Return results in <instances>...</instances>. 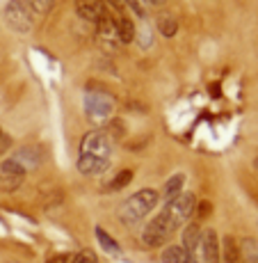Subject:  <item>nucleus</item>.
Wrapping results in <instances>:
<instances>
[{"mask_svg": "<svg viewBox=\"0 0 258 263\" xmlns=\"http://www.w3.org/2000/svg\"><path fill=\"white\" fill-rule=\"evenodd\" d=\"M201 263H222V245L212 229L201 231Z\"/></svg>", "mask_w": 258, "mask_h": 263, "instance_id": "6e6552de", "label": "nucleus"}, {"mask_svg": "<svg viewBox=\"0 0 258 263\" xmlns=\"http://www.w3.org/2000/svg\"><path fill=\"white\" fill-rule=\"evenodd\" d=\"M256 167H258V160H256Z\"/></svg>", "mask_w": 258, "mask_h": 263, "instance_id": "cd10ccee", "label": "nucleus"}, {"mask_svg": "<svg viewBox=\"0 0 258 263\" xmlns=\"http://www.w3.org/2000/svg\"><path fill=\"white\" fill-rule=\"evenodd\" d=\"M96 238H98L101 247H103L105 252H110V254H121V247H119V242L114 240V238H110V236L105 234V229H103V227H96Z\"/></svg>", "mask_w": 258, "mask_h": 263, "instance_id": "aec40b11", "label": "nucleus"}, {"mask_svg": "<svg viewBox=\"0 0 258 263\" xmlns=\"http://www.w3.org/2000/svg\"><path fill=\"white\" fill-rule=\"evenodd\" d=\"M23 181H25V170L14 158H7L0 163V190L12 192L21 188Z\"/></svg>", "mask_w": 258, "mask_h": 263, "instance_id": "0eeeda50", "label": "nucleus"}, {"mask_svg": "<svg viewBox=\"0 0 258 263\" xmlns=\"http://www.w3.org/2000/svg\"><path fill=\"white\" fill-rule=\"evenodd\" d=\"M183 185H185V174H174V176H169L167 179V183L163 185V199H165V204H169L171 199H176V197L183 192Z\"/></svg>", "mask_w": 258, "mask_h": 263, "instance_id": "ddd939ff", "label": "nucleus"}, {"mask_svg": "<svg viewBox=\"0 0 258 263\" xmlns=\"http://www.w3.org/2000/svg\"><path fill=\"white\" fill-rule=\"evenodd\" d=\"M222 263H242L240 256V245L233 236H226L224 245H222Z\"/></svg>", "mask_w": 258, "mask_h": 263, "instance_id": "2eb2a0df", "label": "nucleus"}, {"mask_svg": "<svg viewBox=\"0 0 258 263\" xmlns=\"http://www.w3.org/2000/svg\"><path fill=\"white\" fill-rule=\"evenodd\" d=\"M108 3L112 5L114 9H124V7H126V0H108Z\"/></svg>", "mask_w": 258, "mask_h": 263, "instance_id": "a878e982", "label": "nucleus"}, {"mask_svg": "<svg viewBox=\"0 0 258 263\" xmlns=\"http://www.w3.org/2000/svg\"><path fill=\"white\" fill-rule=\"evenodd\" d=\"M75 12L80 14V18L92 21V23H98L108 14L105 12V5L101 0H75Z\"/></svg>", "mask_w": 258, "mask_h": 263, "instance_id": "1a4fd4ad", "label": "nucleus"}, {"mask_svg": "<svg viewBox=\"0 0 258 263\" xmlns=\"http://www.w3.org/2000/svg\"><path fill=\"white\" fill-rule=\"evenodd\" d=\"M144 3H149V5H163L165 0H144Z\"/></svg>", "mask_w": 258, "mask_h": 263, "instance_id": "bb28decb", "label": "nucleus"}, {"mask_svg": "<svg viewBox=\"0 0 258 263\" xmlns=\"http://www.w3.org/2000/svg\"><path fill=\"white\" fill-rule=\"evenodd\" d=\"M96 32H98V39L108 44H114L119 42V32H117V21H114L110 14H105L98 23H96Z\"/></svg>", "mask_w": 258, "mask_h": 263, "instance_id": "9b49d317", "label": "nucleus"}, {"mask_svg": "<svg viewBox=\"0 0 258 263\" xmlns=\"http://www.w3.org/2000/svg\"><path fill=\"white\" fill-rule=\"evenodd\" d=\"M160 259H163V263H190L188 252H185L181 245H169L163 252V256H160Z\"/></svg>", "mask_w": 258, "mask_h": 263, "instance_id": "f3484780", "label": "nucleus"}, {"mask_svg": "<svg viewBox=\"0 0 258 263\" xmlns=\"http://www.w3.org/2000/svg\"><path fill=\"white\" fill-rule=\"evenodd\" d=\"M194 209H196V197L192 195V192H181L176 199H171L169 204L165 206V213L169 215L171 224H174L176 229H181V227L188 224V220L194 215Z\"/></svg>", "mask_w": 258, "mask_h": 263, "instance_id": "423d86ee", "label": "nucleus"}, {"mask_svg": "<svg viewBox=\"0 0 258 263\" xmlns=\"http://www.w3.org/2000/svg\"><path fill=\"white\" fill-rule=\"evenodd\" d=\"M9 146V135H5V133H0V151H5Z\"/></svg>", "mask_w": 258, "mask_h": 263, "instance_id": "393cba45", "label": "nucleus"}, {"mask_svg": "<svg viewBox=\"0 0 258 263\" xmlns=\"http://www.w3.org/2000/svg\"><path fill=\"white\" fill-rule=\"evenodd\" d=\"M14 160H16V163L21 165L25 172H28V170L37 167V165L42 163V154H39L37 146H23V149L14 156Z\"/></svg>", "mask_w": 258, "mask_h": 263, "instance_id": "f8f14e48", "label": "nucleus"}, {"mask_svg": "<svg viewBox=\"0 0 258 263\" xmlns=\"http://www.w3.org/2000/svg\"><path fill=\"white\" fill-rule=\"evenodd\" d=\"M158 201H160L158 190H153V188L137 190L135 195H130L128 199L119 206V220L124 222L126 227L137 224V222H142L155 206H158Z\"/></svg>", "mask_w": 258, "mask_h": 263, "instance_id": "f257e3e1", "label": "nucleus"}, {"mask_svg": "<svg viewBox=\"0 0 258 263\" xmlns=\"http://www.w3.org/2000/svg\"><path fill=\"white\" fill-rule=\"evenodd\" d=\"M240 245L242 263H258V242L254 238H245L237 242Z\"/></svg>", "mask_w": 258, "mask_h": 263, "instance_id": "dca6fc26", "label": "nucleus"}, {"mask_svg": "<svg viewBox=\"0 0 258 263\" xmlns=\"http://www.w3.org/2000/svg\"><path fill=\"white\" fill-rule=\"evenodd\" d=\"M5 23L18 34H28L34 25V12L25 0H9L5 7Z\"/></svg>", "mask_w": 258, "mask_h": 263, "instance_id": "7ed1b4c3", "label": "nucleus"}, {"mask_svg": "<svg viewBox=\"0 0 258 263\" xmlns=\"http://www.w3.org/2000/svg\"><path fill=\"white\" fill-rule=\"evenodd\" d=\"M130 181H133V172H130V170H121L119 174L114 176L112 181H110L108 190H121V188H126Z\"/></svg>", "mask_w": 258, "mask_h": 263, "instance_id": "412c9836", "label": "nucleus"}, {"mask_svg": "<svg viewBox=\"0 0 258 263\" xmlns=\"http://www.w3.org/2000/svg\"><path fill=\"white\" fill-rule=\"evenodd\" d=\"M158 32L163 37H174L178 32V21L174 18V14H160L158 16Z\"/></svg>", "mask_w": 258, "mask_h": 263, "instance_id": "a211bd4d", "label": "nucleus"}, {"mask_svg": "<svg viewBox=\"0 0 258 263\" xmlns=\"http://www.w3.org/2000/svg\"><path fill=\"white\" fill-rule=\"evenodd\" d=\"M69 263H98V256L92 250H83V252H75Z\"/></svg>", "mask_w": 258, "mask_h": 263, "instance_id": "5701e85b", "label": "nucleus"}, {"mask_svg": "<svg viewBox=\"0 0 258 263\" xmlns=\"http://www.w3.org/2000/svg\"><path fill=\"white\" fill-rule=\"evenodd\" d=\"M112 154V135L103 128H94L80 142V156H94V158L110 160Z\"/></svg>", "mask_w": 258, "mask_h": 263, "instance_id": "39448f33", "label": "nucleus"}, {"mask_svg": "<svg viewBox=\"0 0 258 263\" xmlns=\"http://www.w3.org/2000/svg\"><path fill=\"white\" fill-rule=\"evenodd\" d=\"M174 231H176V227L171 224L169 215L163 211V213H158L153 220H149V224L144 227V231H142V242H144L146 247H160V245H165L167 238H169Z\"/></svg>", "mask_w": 258, "mask_h": 263, "instance_id": "20e7f679", "label": "nucleus"}, {"mask_svg": "<svg viewBox=\"0 0 258 263\" xmlns=\"http://www.w3.org/2000/svg\"><path fill=\"white\" fill-rule=\"evenodd\" d=\"M110 165V160L105 158H94V156H80L78 158V172L85 176H96L101 172H105Z\"/></svg>", "mask_w": 258, "mask_h": 263, "instance_id": "9d476101", "label": "nucleus"}, {"mask_svg": "<svg viewBox=\"0 0 258 263\" xmlns=\"http://www.w3.org/2000/svg\"><path fill=\"white\" fill-rule=\"evenodd\" d=\"M25 3L30 5V9H32L34 14H48L55 0H25Z\"/></svg>", "mask_w": 258, "mask_h": 263, "instance_id": "4be33fe9", "label": "nucleus"}, {"mask_svg": "<svg viewBox=\"0 0 258 263\" xmlns=\"http://www.w3.org/2000/svg\"><path fill=\"white\" fill-rule=\"evenodd\" d=\"M46 263H69V256L67 254H53L46 259Z\"/></svg>", "mask_w": 258, "mask_h": 263, "instance_id": "b1692460", "label": "nucleus"}, {"mask_svg": "<svg viewBox=\"0 0 258 263\" xmlns=\"http://www.w3.org/2000/svg\"><path fill=\"white\" fill-rule=\"evenodd\" d=\"M114 105H117L114 96L105 89H87L85 94V112L94 124H103L112 117Z\"/></svg>", "mask_w": 258, "mask_h": 263, "instance_id": "f03ea898", "label": "nucleus"}, {"mask_svg": "<svg viewBox=\"0 0 258 263\" xmlns=\"http://www.w3.org/2000/svg\"><path fill=\"white\" fill-rule=\"evenodd\" d=\"M183 250L188 252V256L192 254V252L199 247V242H201V229H199V224H194V222H190V224H185V229H183Z\"/></svg>", "mask_w": 258, "mask_h": 263, "instance_id": "4468645a", "label": "nucleus"}, {"mask_svg": "<svg viewBox=\"0 0 258 263\" xmlns=\"http://www.w3.org/2000/svg\"><path fill=\"white\" fill-rule=\"evenodd\" d=\"M117 32H119V42L130 44L135 39V23L128 16H119L117 18Z\"/></svg>", "mask_w": 258, "mask_h": 263, "instance_id": "6ab92c4d", "label": "nucleus"}]
</instances>
